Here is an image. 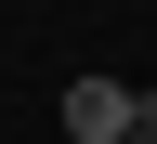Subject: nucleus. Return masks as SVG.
<instances>
[{"mask_svg":"<svg viewBox=\"0 0 157 144\" xmlns=\"http://www.w3.org/2000/svg\"><path fill=\"white\" fill-rule=\"evenodd\" d=\"M131 144H157V92H144V131H131Z\"/></svg>","mask_w":157,"mask_h":144,"instance_id":"obj_2","label":"nucleus"},{"mask_svg":"<svg viewBox=\"0 0 157 144\" xmlns=\"http://www.w3.org/2000/svg\"><path fill=\"white\" fill-rule=\"evenodd\" d=\"M131 131H144L131 79H66V144H131Z\"/></svg>","mask_w":157,"mask_h":144,"instance_id":"obj_1","label":"nucleus"}]
</instances>
